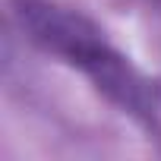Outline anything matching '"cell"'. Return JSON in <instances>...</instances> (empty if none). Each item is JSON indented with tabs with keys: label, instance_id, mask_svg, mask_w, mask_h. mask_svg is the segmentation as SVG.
I'll return each instance as SVG.
<instances>
[{
	"label": "cell",
	"instance_id": "obj_1",
	"mask_svg": "<svg viewBox=\"0 0 161 161\" xmlns=\"http://www.w3.org/2000/svg\"><path fill=\"white\" fill-rule=\"evenodd\" d=\"M10 10L22 35L38 51L79 69L123 114L145 126H158L161 86L148 79L126 54H120L86 13L57 0H10Z\"/></svg>",
	"mask_w": 161,
	"mask_h": 161
}]
</instances>
